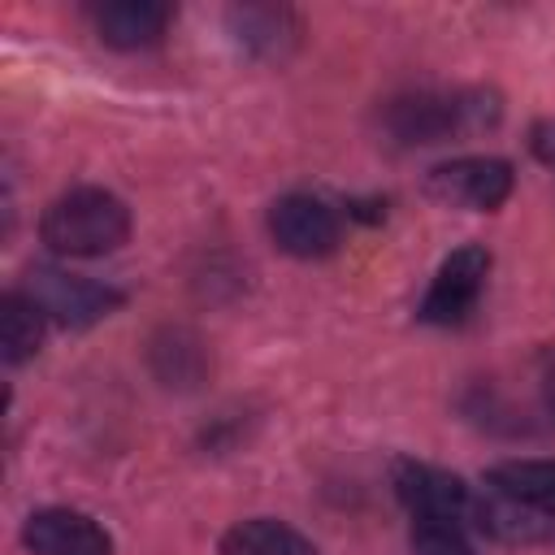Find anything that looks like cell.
<instances>
[{
    "label": "cell",
    "mask_w": 555,
    "mask_h": 555,
    "mask_svg": "<svg viewBox=\"0 0 555 555\" xmlns=\"http://www.w3.org/2000/svg\"><path fill=\"white\" fill-rule=\"evenodd\" d=\"M39 238L69 260H95L130 238V208L104 186H74L43 208Z\"/></svg>",
    "instance_id": "6da1fadb"
},
{
    "label": "cell",
    "mask_w": 555,
    "mask_h": 555,
    "mask_svg": "<svg viewBox=\"0 0 555 555\" xmlns=\"http://www.w3.org/2000/svg\"><path fill=\"white\" fill-rule=\"evenodd\" d=\"M494 121H499V100L490 91H408L386 104V130L408 147L442 143L451 134H473Z\"/></svg>",
    "instance_id": "7a4b0ae2"
},
{
    "label": "cell",
    "mask_w": 555,
    "mask_h": 555,
    "mask_svg": "<svg viewBox=\"0 0 555 555\" xmlns=\"http://www.w3.org/2000/svg\"><path fill=\"white\" fill-rule=\"evenodd\" d=\"M52 325H65V330H87L95 321H104L108 312L121 308V291L108 286V282H95V278H82V273H69L61 264H30L22 273V286H17Z\"/></svg>",
    "instance_id": "3957f363"
},
{
    "label": "cell",
    "mask_w": 555,
    "mask_h": 555,
    "mask_svg": "<svg viewBox=\"0 0 555 555\" xmlns=\"http://www.w3.org/2000/svg\"><path fill=\"white\" fill-rule=\"evenodd\" d=\"M512 165L503 156H455L429 169L425 195L447 204V208H468V212H494L512 195Z\"/></svg>",
    "instance_id": "277c9868"
},
{
    "label": "cell",
    "mask_w": 555,
    "mask_h": 555,
    "mask_svg": "<svg viewBox=\"0 0 555 555\" xmlns=\"http://www.w3.org/2000/svg\"><path fill=\"white\" fill-rule=\"evenodd\" d=\"M486 278H490V251L481 243L455 247L438 264V273L429 282L416 317L425 325H460V321H468V312L477 308V299L486 291Z\"/></svg>",
    "instance_id": "5b68a950"
},
{
    "label": "cell",
    "mask_w": 555,
    "mask_h": 555,
    "mask_svg": "<svg viewBox=\"0 0 555 555\" xmlns=\"http://www.w3.org/2000/svg\"><path fill=\"white\" fill-rule=\"evenodd\" d=\"M269 238L278 243V251H286L295 260H321L338 247L343 225L325 199L291 191V195L273 199V208H269Z\"/></svg>",
    "instance_id": "8992f818"
},
{
    "label": "cell",
    "mask_w": 555,
    "mask_h": 555,
    "mask_svg": "<svg viewBox=\"0 0 555 555\" xmlns=\"http://www.w3.org/2000/svg\"><path fill=\"white\" fill-rule=\"evenodd\" d=\"M22 546L30 555H113V538L100 520L74 507H39L22 525Z\"/></svg>",
    "instance_id": "52a82bcc"
},
{
    "label": "cell",
    "mask_w": 555,
    "mask_h": 555,
    "mask_svg": "<svg viewBox=\"0 0 555 555\" xmlns=\"http://www.w3.org/2000/svg\"><path fill=\"white\" fill-rule=\"evenodd\" d=\"M395 494L412 516H451L464 520L473 512V490L464 477L421 464V460H399L395 464Z\"/></svg>",
    "instance_id": "ba28073f"
},
{
    "label": "cell",
    "mask_w": 555,
    "mask_h": 555,
    "mask_svg": "<svg viewBox=\"0 0 555 555\" xmlns=\"http://www.w3.org/2000/svg\"><path fill=\"white\" fill-rule=\"evenodd\" d=\"M91 22L108 48L139 52V48L160 43V35L173 22V9L160 0H104L91 9Z\"/></svg>",
    "instance_id": "9c48e42d"
},
{
    "label": "cell",
    "mask_w": 555,
    "mask_h": 555,
    "mask_svg": "<svg viewBox=\"0 0 555 555\" xmlns=\"http://www.w3.org/2000/svg\"><path fill=\"white\" fill-rule=\"evenodd\" d=\"M468 516L477 520V529L486 538L512 542V546L516 542H542V538L555 533V516H542V512H533L525 503H512L507 494H499L490 486H486V499H473V512Z\"/></svg>",
    "instance_id": "30bf717a"
},
{
    "label": "cell",
    "mask_w": 555,
    "mask_h": 555,
    "mask_svg": "<svg viewBox=\"0 0 555 555\" xmlns=\"http://www.w3.org/2000/svg\"><path fill=\"white\" fill-rule=\"evenodd\" d=\"M217 555H321V551L295 525L273 516H251L221 533Z\"/></svg>",
    "instance_id": "8fae6325"
},
{
    "label": "cell",
    "mask_w": 555,
    "mask_h": 555,
    "mask_svg": "<svg viewBox=\"0 0 555 555\" xmlns=\"http://www.w3.org/2000/svg\"><path fill=\"white\" fill-rule=\"evenodd\" d=\"M486 486L525 503L542 516H555V460H503L486 473Z\"/></svg>",
    "instance_id": "7c38bea8"
},
{
    "label": "cell",
    "mask_w": 555,
    "mask_h": 555,
    "mask_svg": "<svg viewBox=\"0 0 555 555\" xmlns=\"http://www.w3.org/2000/svg\"><path fill=\"white\" fill-rule=\"evenodd\" d=\"M43 325H48V317L22 291H4L0 295V356H4L9 369L13 364H26L39 351Z\"/></svg>",
    "instance_id": "4fadbf2b"
},
{
    "label": "cell",
    "mask_w": 555,
    "mask_h": 555,
    "mask_svg": "<svg viewBox=\"0 0 555 555\" xmlns=\"http://www.w3.org/2000/svg\"><path fill=\"white\" fill-rule=\"evenodd\" d=\"M230 30L243 48L251 52H282V39L295 30L286 9H264V4H243L230 9Z\"/></svg>",
    "instance_id": "5bb4252c"
},
{
    "label": "cell",
    "mask_w": 555,
    "mask_h": 555,
    "mask_svg": "<svg viewBox=\"0 0 555 555\" xmlns=\"http://www.w3.org/2000/svg\"><path fill=\"white\" fill-rule=\"evenodd\" d=\"M408 542L416 555H477V546L464 533V520L451 516H412Z\"/></svg>",
    "instance_id": "9a60e30c"
},
{
    "label": "cell",
    "mask_w": 555,
    "mask_h": 555,
    "mask_svg": "<svg viewBox=\"0 0 555 555\" xmlns=\"http://www.w3.org/2000/svg\"><path fill=\"white\" fill-rule=\"evenodd\" d=\"M529 152L538 156V165H546L555 173V117H542L533 130H529Z\"/></svg>",
    "instance_id": "2e32d148"
},
{
    "label": "cell",
    "mask_w": 555,
    "mask_h": 555,
    "mask_svg": "<svg viewBox=\"0 0 555 555\" xmlns=\"http://www.w3.org/2000/svg\"><path fill=\"white\" fill-rule=\"evenodd\" d=\"M542 399H546V408L555 412V356H551L546 369H542Z\"/></svg>",
    "instance_id": "e0dca14e"
}]
</instances>
